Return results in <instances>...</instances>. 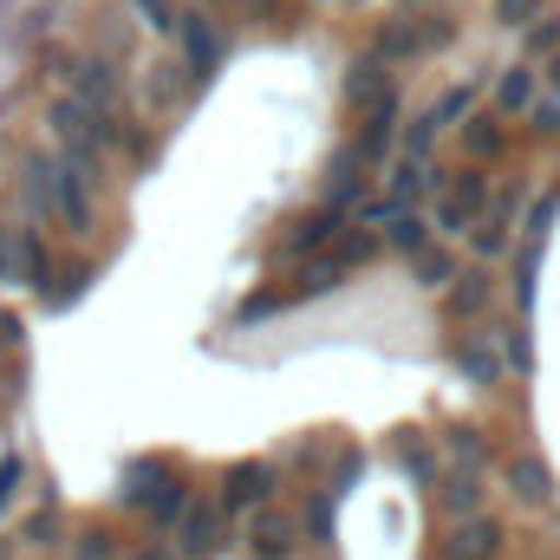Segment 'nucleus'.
Here are the masks:
<instances>
[{
	"mask_svg": "<svg viewBox=\"0 0 560 560\" xmlns=\"http://www.w3.org/2000/svg\"><path fill=\"white\" fill-rule=\"evenodd\" d=\"M482 202H489V176H482V170H456V176H443V196H436L430 235H463V229L476 222Z\"/></svg>",
	"mask_w": 560,
	"mask_h": 560,
	"instance_id": "obj_1",
	"label": "nucleus"
},
{
	"mask_svg": "<svg viewBox=\"0 0 560 560\" xmlns=\"http://www.w3.org/2000/svg\"><path fill=\"white\" fill-rule=\"evenodd\" d=\"M268 502H275V469L268 463H235L222 476V495H215L222 515H248V509H268Z\"/></svg>",
	"mask_w": 560,
	"mask_h": 560,
	"instance_id": "obj_2",
	"label": "nucleus"
},
{
	"mask_svg": "<svg viewBox=\"0 0 560 560\" xmlns=\"http://www.w3.org/2000/svg\"><path fill=\"white\" fill-rule=\"evenodd\" d=\"M456 372H463L469 385H502V378H509L502 332H463V339H456Z\"/></svg>",
	"mask_w": 560,
	"mask_h": 560,
	"instance_id": "obj_3",
	"label": "nucleus"
},
{
	"mask_svg": "<svg viewBox=\"0 0 560 560\" xmlns=\"http://www.w3.org/2000/svg\"><path fill=\"white\" fill-rule=\"evenodd\" d=\"M293 548H300V522L287 515V509H255L248 515V555L255 560H293Z\"/></svg>",
	"mask_w": 560,
	"mask_h": 560,
	"instance_id": "obj_4",
	"label": "nucleus"
},
{
	"mask_svg": "<svg viewBox=\"0 0 560 560\" xmlns=\"http://www.w3.org/2000/svg\"><path fill=\"white\" fill-rule=\"evenodd\" d=\"M509 541V528L495 515H469V522H450L443 535V560H495Z\"/></svg>",
	"mask_w": 560,
	"mask_h": 560,
	"instance_id": "obj_5",
	"label": "nucleus"
},
{
	"mask_svg": "<svg viewBox=\"0 0 560 560\" xmlns=\"http://www.w3.org/2000/svg\"><path fill=\"white\" fill-rule=\"evenodd\" d=\"M176 39H183V72L202 85V79L215 72V59H222V39H215L209 13H183V20H176Z\"/></svg>",
	"mask_w": 560,
	"mask_h": 560,
	"instance_id": "obj_6",
	"label": "nucleus"
},
{
	"mask_svg": "<svg viewBox=\"0 0 560 560\" xmlns=\"http://www.w3.org/2000/svg\"><path fill=\"white\" fill-rule=\"evenodd\" d=\"M215 548H222V509H215V502H189V515L176 522V555L209 560Z\"/></svg>",
	"mask_w": 560,
	"mask_h": 560,
	"instance_id": "obj_7",
	"label": "nucleus"
},
{
	"mask_svg": "<svg viewBox=\"0 0 560 560\" xmlns=\"http://www.w3.org/2000/svg\"><path fill=\"white\" fill-rule=\"evenodd\" d=\"M502 482H509V495L528 502V509H548V502H555V469H548L541 456H509Z\"/></svg>",
	"mask_w": 560,
	"mask_h": 560,
	"instance_id": "obj_8",
	"label": "nucleus"
},
{
	"mask_svg": "<svg viewBox=\"0 0 560 560\" xmlns=\"http://www.w3.org/2000/svg\"><path fill=\"white\" fill-rule=\"evenodd\" d=\"M509 229H515V189H502V196H495V209H489V215L476 222V235H469V248H476L482 261H495V255H509V242H515Z\"/></svg>",
	"mask_w": 560,
	"mask_h": 560,
	"instance_id": "obj_9",
	"label": "nucleus"
},
{
	"mask_svg": "<svg viewBox=\"0 0 560 560\" xmlns=\"http://www.w3.org/2000/svg\"><path fill=\"white\" fill-rule=\"evenodd\" d=\"M436 509H443L450 522L482 515V476H476V469H450V476H436Z\"/></svg>",
	"mask_w": 560,
	"mask_h": 560,
	"instance_id": "obj_10",
	"label": "nucleus"
},
{
	"mask_svg": "<svg viewBox=\"0 0 560 560\" xmlns=\"http://www.w3.org/2000/svg\"><path fill=\"white\" fill-rule=\"evenodd\" d=\"M72 98H85L92 112L112 118V105H118V72H112L105 59H79V66H72Z\"/></svg>",
	"mask_w": 560,
	"mask_h": 560,
	"instance_id": "obj_11",
	"label": "nucleus"
},
{
	"mask_svg": "<svg viewBox=\"0 0 560 560\" xmlns=\"http://www.w3.org/2000/svg\"><path fill=\"white\" fill-rule=\"evenodd\" d=\"M398 138V92H385L378 105H372V118H365V138H359V163H378L385 150Z\"/></svg>",
	"mask_w": 560,
	"mask_h": 560,
	"instance_id": "obj_12",
	"label": "nucleus"
},
{
	"mask_svg": "<svg viewBox=\"0 0 560 560\" xmlns=\"http://www.w3.org/2000/svg\"><path fill=\"white\" fill-rule=\"evenodd\" d=\"M423 189H436V176H430V163H418V156H405V163L392 170V189H385V209H392V215H411V202H418Z\"/></svg>",
	"mask_w": 560,
	"mask_h": 560,
	"instance_id": "obj_13",
	"label": "nucleus"
},
{
	"mask_svg": "<svg viewBox=\"0 0 560 560\" xmlns=\"http://www.w3.org/2000/svg\"><path fill=\"white\" fill-rule=\"evenodd\" d=\"M535 85H541V72H535V66H509V72L495 79V118L535 112Z\"/></svg>",
	"mask_w": 560,
	"mask_h": 560,
	"instance_id": "obj_14",
	"label": "nucleus"
},
{
	"mask_svg": "<svg viewBox=\"0 0 560 560\" xmlns=\"http://www.w3.org/2000/svg\"><path fill=\"white\" fill-rule=\"evenodd\" d=\"M489 293H495L489 275H476V268H469V275H456L450 287H443V313H450V319H476V313L489 306Z\"/></svg>",
	"mask_w": 560,
	"mask_h": 560,
	"instance_id": "obj_15",
	"label": "nucleus"
},
{
	"mask_svg": "<svg viewBox=\"0 0 560 560\" xmlns=\"http://www.w3.org/2000/svg\"><path fill=\"white\" fill-rule=\"evenodd\" d=\"M326 242H339V209H319L313 222H300V229L280 242V255H313V248H326Z\"/></svg>",
	"mask_w": 560,
	"mask_h": 560,
	"instance_id": "obj_16",
	"label": "nucleus"
},
{
	"mask_svg": "<svg viewBox=\"0 0 560 560\" xmlns=\"http://www.w3.org/2000/svg\"><path fill=\"white\" fill-rule=\"evenodd\" d=\"M502 143H509V131H502V118H495V112L463 118V150H469V156H495Z\"/></svg>",
	"mask_w": 560,
	"mask_h": 560,
	"instance_id": "obj_17",
	"label": "nucleus"
},
{
	"mask_svg": "<svg viewBox=\"0 0 560 560\" xmlns=\"http://www.w3.org/2000/svg\"><path fill=\"white\" fill-rule=\"evenodd\" d=\"M385 92H392V85H385V66H378V59L352 66V79H346V98H352V105H378Z\"/></svg>",
	"mask_w": 560,
	"mask_h": 560,
	"instance_id": "obj_18",
	"label": "nucleus"
},
{
	"mask_svg": "<svg viewBox=\"0 0 560 560\" xmlns=\"http://www.w3.org/2000/svg\"><path fill=\"white\" fill-rule=\"evenodd\" d=\"M385 242H392L398 255H411V261H418L423 248H430V222H423L418 209H411V215H398V222L385 229Z\"/></svg>",
	"mask_w": 560,
	"mask_h": 560,
	"instance_id": "obj_19",
	"label": "nucleus"
},
{
	"mask_svg": "<svg viewBox=\"0 0 560 560\" xmlns=\"http://www.w3.org/2000/svg\"><path fill=\"white\" fill-rule=\"evenodd\" d=\"M183 515H189V489L170 476V482L156 489V502H150V522H156V528H170V522H183Z\"/></svg>",
	"mask_w": 560,
	"mask_h": 560,
	"instance_id": "obj_20",
	"label": "nucleus"
},
{
	"mask_svg": "<svg viewBox=\"0 0 560 560\" xmlns=\"http://www.w3.org/2000/svg\"><path fill=\"white\" fill-rule=\"evenodd\" d=\"M398 463H405L418 482H436V456H430V443H423L418 430H405V436H398Z\"/></svg>",
	"mask_w": 560,
	"mask_h": 560,
	"instance_id": "obj_21",
	"label": "nucleus"
},
{
	"mask_svg": "<svg viewBox=\"0 0 560 560\" xmlns=\"http://www.w3.org/2000/svg\"><path fill=\"white\" fill-rule=\"evenodd\" d=\"M411 268H418V280H423V287H450V280L463 275L450 248H423V255H418V261H411Z\"/></svg>",
	"mask_w": 560,
	"mask_h": 560,
	"instance_id": "obj_22",
	"label": "nucleus"
},
{
	"mask_svg": "<svg viewBox=\"0 0 560 560\" xmlns=\"http://www.w3.org/2000/svg\"><path fill=\"white\" fill-rule=\"evenodd\" d=\"M372 248H378L372 229H346V235L332 242V261H339V268H359V261H372Z\"/></svg>",
	"mask_w": 560,
	"mask_h": 560,
	"instance_id": "obj_23",
	"label": "nucleus"
},
{
	"mask_svg": "<svg viewBox=\"0 0 560 560\" xmlns=\"http://www.w3.org/2000/svg\"><path fill=\"white\" fill-rule=\"evenodd\" d=\"M528 52H535V59H548V66L560 59V13H541V20L528 26Z\"/></svg>",
	"mask_w": 560,
	"mask_h": 560,
	"instance_id": "obj_24",
	"label": "nucleus"
},
{
	"mask_svg": "<svg viewBox=\"0 0 560 560\" xmlns=\"http://www.w3.org/2000/svg\"><path fill=\"white\" fill-rule=\"evenodd\" d=\"M131 13H138V26H150V33H176V7L170 0H131Z\"/></svg>",
	"mask_w": 560,
	"mask_h": 560,
	"instance_id": "obj_25",
	"label": "nucleus"
},
{
	"mask_svg": "<svg viewBox=\"0 0 560 560\" xmlns=\"http://www.w3.org/2000/svg\"><path fill=\"white\" fill-rule=\"evenodd\" d=\"M79 560H118V535H112V528H98V522H92V528H85V535H79Z\"/></svg>",
	"mask_w": 560,
	"mask_h": 560,
	"instance_id": "obj_26",
	"label": "nucleus"
},
{
	"mask_svg": "<svg viewBox=\"0 0 560 560\" xmlns=\"http://www.w3.org/2000/svg\"><path fill=\"white\" fill-rule=\"evenodd\" d=\"M450 450H456V469H482V436L476 430H450Z\"/></svg>",
	"mask_w": 560,
	"mask_h": 560,
	"instance_id": "obj_27",
	"label": "nucleus"
},
{
	"mask_svg": "<svg viewBox=\"0 0 560 560\" xmlns=\"http://www.w3.org/2000/svg\"><path fill=\"white\" fill-rule=\"evenodd\" d=\"M495 20L502 26H535L541 20V0H495Z\"/></svg>",
	"mask_w": 560,
	"mask_h": 560,
	"instance_id": "obj_28",
	"label": "nucleus"
},
{
	"mask_svg": "<svg viewBox=\"0 0 560 560\" xmlns=\"http://www.w3.org/2000/svg\"><path fill=\"white\" fill-rule=\"evenodd\" d=\"M339 280H346L339 261H319V268H306V275H300V293H332Z\"/></svg>",
	"mask_w": 560,
	"mask_h": 560,
	"instance_id": "obj_29",
	"label": "nucleus"
},
{
	"mask_svg": "<svg viewBox=\"0 0 560 560\" xmlns=\"http://www.w3.org/2000/svg\"><path fill=\"white\" fill-rule=\"evenodd\" d=\"M85 268H66V275H59V287H52V306H66V300H79V287H85Z\"/></svg>",
	"mask_w": 560,
	"mask_h": 560,
	"instance_id": "obj_30",
	"label": "nucleus"
},
{
	"mask_svg": "<svg viewBox=\"0 0 560 560\" xmlns=\"http://www.w3.org/2000/svg\"><path fill=\"white\" fill-rule=\"evenodd\" d=\"M528 118H535V131H548V138H560V98H548V105L535 98V112H528Z\"/></svg>",
	"mask_w": 560,
	"mask_h": 560,
	"instance_id": "obj_31",
	"label": "nucleus"
},
{
	"mask_svg": "<svg viewBox=\"0 0 560 560\" xmlns=\"http://www.w3.org/2000/svg\"><path fill=\"white\" fill-rule=\"evenodd\" d=\"M0 352H20V319H0Z\"/></svg>",
	"mask_w": 560,
	"mask_h": 560,
	"instance_id": "obj_32",
	"label": "nucleus"
},
{
	"mask_svg": "<svg viewBox=\"0 0 560 560\" xmlns=\"http://www.w3.org/2000/svg\"><path fill=\"white\" fill-rule=\"evenodd\" d=\"M13 476H20V469L7 463V469H0V509H7V495H13Z\"/></svg>",
	"mask_w": 560,
	"mask_h": 560,
	"instance_id": "obj_33",
	"label": "nucleus"
},
{
	"mask_svg": "<svg viewBox=\"0 0 560 560\" xmlns=\"http://www.w3.org/2000/svg\"><path fill=\"white\" fill-rule=\"evenodd\" d=\"M548 85H555V98H560V59H555V66H548Z\"/></svg>",
	"mask_w": 560,
	"mask_h": 560,
	"instance_id": "obj_34",
	"label": "nucleus"
},
{
	"mask_svg": "<svg viewBox=\"0 0 560 560\" xmlns=\"http://www.w3.org/2000/svg\"><path fill=\"white\" fill-rule=\"evenodd\" d=\"M131 560H170V555H163V548H143V555H131Z\"/></svg>",
	"mask_w": 560,
	"mask_h": 560,
	"instance_id": "obj_35",
	"label": "nucleus"
}]
</instances>
